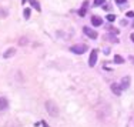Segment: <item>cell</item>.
I'll list each match as a JSON object with an SVG mask.
<instances>
[{
  "instance_id": "obj_10",
  "label": "cell",
  "mask_w": 134,
  "mask_h": 127,
  "mask_svg": "<svg viewBox=\"0 0 134 127\" xmlns=\"http://www.w3.org/2000/svg\"><path fill=\"white\" fill-rule=\"evenodd\" d=\"M29 3H30V6L34 9L36 12H41V6L39 3V0H29Z\"/></svg>"
},
{
  "instance_id": "obj_20",
  "label": "cell",
  "mask_w": 134,
  "mask_h": 127,
  "mask_svg": "<svg viewBox=\"0 0 134 127\" xmlns=\"http://www.w3.org/2000/svg\"><path fill=\"white\" fill-rule=\"evenodd\" d=\"M126 16H127V17H134V12H127Z\"/></svg>"
},
{
  "instance_id": "obj_12",
  "label": "cell",
  "mask_w": 134,
  "mask_h": 127,
  "mask_svg": "<svg viewBox=\"0 0 134 127\" xmlns=\"http://www.w3.org/2000/svg\"><path fill=\"white\" fill-rule=\"evenodd\" d=\"M30 16H31V9L30 7L23 9V17H24V20H29V19H30Z\"/></svg>"
},
{
  "instance_id": "obj_14",
  "label": "cell",
  "mask_w": 134,
  "mask_h": 127,
  "mask_svg": "<svg viewBox=\"0 0 134 127\" xmlns=\"http://www.w3.org/2000/svg\"><path fill=\"white\" fill-rule=\"evenodd\" d=\"M107 21H110V23H113V21H116V16L114 14H107Z\"/></svg>"
},
{
  "instance_id": "obj_5",
  "label": "cell",
  "mask_w": 134,
  "mask_h": 127,
  "mask_svg": "<svg viewBox=\"0 0 134 127\" xmlns=\"http://www.w3.org/2000/svg\"><path fill=\"white\" fill-rule=\"evenodd\" d=\"M87 10H88V2L87 0H84V2H83V4H81V7L79 9V16H80V17H84L86 16V13H87Z\"/></svg>"
},
{
  "instance_id": "obj_24",
  "label": "cell",
  "mask_w": 134,
  "mask_h": 127,
  "mask_svg": "<svg viewBox=\"0 0 134 127\" xmlns=\"http://www.w3.org/2000/svg\"><path fill=\"white\" fill-rule=\"evenodd\" d=\"M130 39H131V42L134 43V33H133V34H130Z\"/></svg>"
},
{
  "instance_id": "obj_21",
  "label": "cell",
  "mask_w": 134,
  "mask_h": 127,
  "mask_svg": "<svg viewBox=\"0 0 134 127\" xmlns=\"http://www.w3.org/2000/svg\"><path fill=\"white\" fill-rule=\"evenodd\" d=\"M117 4H124V3H127V0H116Z\"/></svg>"
},
{
  "instance_id": "obj_1",
  "label": "cell",
  "mask_w": 134,
  "mask_h": 127,
  "mask_svg": "<svg viewBox=\"0 0 134 127\" xmlns=\"http://www.w3.org/2000/svg\"><path fill=\"white\" fill-rule=\"evenodd\" d=\"M44 107H46L47 114H50L52 117H57V116H59V107H57V104L54 103L53 100H47L46 103H44Z\"/></svg>"
},
{
  "instance_id": "obj_15",
  "label": "cell",
  "mask_w": 134,
  "mask_h": 127,
  "mask_svg": "<svg viewBox=\"0 0 134 127\" xmlns=\"http://www.w3.org/2000/svg\"><path fill=\"white\" fill-rule=\"evenodd\" d=\"M27 43H29L27 37H23V39H20V40H19V44H20V46H21V44H27Z\"/></svg>"
},
{
  "instance_id": "obj_11",
  "label": "cell",
  "mask_w": 134,
  "mask_h": 127,
  "mask_svg": "<svg viewBox=\"0 0 134 127\" xmlns=\"http://www.w3.org/2000/svg\"><path fill=\"white\" fill-rule=\"evenodd\" d=\"M9 107V100L6 97H0V112L2 110H6Z\"/></svg>"
},
{
  "instance_id": "obj_13",
  "label": "cell",
  "mask_w": 134,
  "mask_h": 127,
  "mask_svg": "<svg viewBox=\"0 0 134 127\" xmlns=\"http://www.w3.org/2000/svg\"><path fill=\"white\" fill-rule=\"evenodd\" d=\"M113 62L116 63V64H123V63H124V57H121L120 54H116L113 57Z\"/></svg>"
},
{
  "instance_id": "obj_2",
  "label": "cell",
  "mask_w": 134,
  "mask_h": 127,
  "mask_svg": "<svg viewBox=\"0 0 134 127\" xmlns=\"http://www.w3.org/2000/svg\"><path fill=\"white\" fill-rule=\"evenodd\" d=\"M88 50V47L86 44H74V46L70 47V52L74 53V54H84Z\"/></svg>"
},
{
  "instance_id": "obj_6",
  "label": "cell",
  "mask_w": 134,
  "mask_h": 127,
  "mask_svg": "<svg viewBox=\"0 0 134 127\" xmlns=\"http://www.w3.org/2000/svg\"><path fill=\"white\" fill-rule=\"evenodd\" d=\"M103 17H101V16H91V24H93L94 27H98V26H101V24H103Z\"/></svg>"
},
{
  "instance_id": "obj_9",
  "label": "cell",
  "mask_w": 134,
  "mask_h": 127,
  "mask_svg": "<svg viewBox=\"0 0 134 127\" xmlns=\"http://www.w3.org/2000/svg\"><path fill=\"white\" fill-rule=\"evenodd\" d=\"M120 86H121V89H123V90L129 89V86H130V77H129V76H126V77H123V79H121V83H120Z\"/></svg>"
},
{
  "instance_id": "obj_19",
  "label": "cell",
  "mask_w": 134,
  "mask_h": 127,
  "mask_svg": "<svg viewBox=\"0 0 134 127\" xmlns=\"http://www.w3.org/2000/svg\"><path fill=\"white\" fill-rule=\"evenodd\" d=\"M108 29H110V30H111V31H113V33H114V34H119V30H117V29H114V27H111V26H110V27H108Z\"/></svg>"
},
{
  "instance_id": "obj_17",
  "label": "cell",
  "mask_w": 134,
  "mask_h": 127,
  "mask_svg": "<svg viewBox=\"0 0 134 127\" xmlns=\"http://www.w3.org/2000/svg\"><path fill=\"white\" fill-rule=\"evenodd\" d=\"M106 0H94V6H101Z\"/></svg>"
},
{
  "instance_id": "obj_25",
  "label": "cell",
  "mask_w": 134,
  "mask_h": 127,
  "mask_svg": "<svg viewBox=\"0 0 134 127\" xmlns=\"http://www.w3.org/2000/svg\"><path fill=\"white\" fill-rule=\"evenodd\" d=\"M131 62L134 63V56H131Z\"/></svg>"
},
{
  "instance_id": "obj_23",
  "label": "cell",
  "mask_w": 134,
  "mask_h": 127,
  "mask_svg": "<svg viewBox=\"0 0 134 127\" xmlns=\"http://www.w3.org/2000/svg\"><path fill=\"white\" fill-rule=\"evenodd\" d=\"M121 24H123V26H127V24H129V21L124 20V19H123V20H121Z\"/></svg>"
},
{
  "instance_id": "obj_22",
  "label": "cell",
  "mask_w": 134,
  "mask_h": 127,
  "mask_svg": "<svg viewBox=\"0 0 134 127\" xmlns=\"http://www.w3.org/2000/svg\"><path fill=\"white\" fill-rule=\"evenodd\" d=\"M41 123V126H43V127H50L49 124H47V122H44V120H43V122H40Z\"/></svg>"
},
{
  "instance_id": "obj_18",
  "label": "cell",
  "mask_w": 134,
  "mask_h": 127,
  "mask_svg": "<svg viewBox=\"0 0 134 127\" xmlns=\"http://www.w3.org/2000/svg\"><path fill=\"white\" fill-rule=\"evenodd\" d=\"M0 16H2V17H6V16H7V13H6L4 9H0Z\"/></svg>"
},
{
  "instance_id": "obj_8",
  "label": "cell",
  "mask_w": 134,
  "mask_h": 127,
  "mask_svg": "<svg viewBox=\"0 0 134 127\" xmlns=\"http://www.w3.org/2000/svg\"><path fill=\"white\" fill-rule=\"evenodd\" d=\"M111 91H113V93L116 94V96H120L121 91H123V89H121V86H120V84L113 83V84H111Z\"/></svg>"
},
{
  "instance_id": "obj_4",
  "label": "cell",
  "mask_w": 134,
  "mask_h": 127,
  "mask_svg": "<svg viewBox=\"0 0 134 127\" xmlns=\"http://www.w3.org/2000/svg\"><path fill=\"white\" fill-rule=\"evenodd\" d=\"M97 54H98V52L96 49H93L90 52V57H88V66H90V67H94V66H96V62H97Z\"/></svg>"
},
{
  "instance_id": "obj_3",
  "label": "cell",
  "mask_w": 134,
  "mask_h": 127,
  "mask_svg": "<svg viewBox=\"0 0 134 127\" xmlns=\"http://www.w3.org/2000/svg\"><path fill=\"white\" fill-rule=\"evenodd\" d=\"M83 33L86 34L87 37H90V39H93V40H96L98 37V33L96 30H93V29H90L88 26H86L84 29H83Z\"/></svg>"
},
{
  "instance_id": "obj_7",
  "label": "cell",
  "mask_w": 134,
  "mask_h": 127,
  "mask_svg": "<svg viewBox=\"0 0 134 127\" xmlns=\"http://www.w3.org/2000/svg\"><path fill=\"white\" fill-rule=\"evenodd\" d=\"M14 54H16V49L14 47H9V49L3 53V57H4V59H10V57H13Z\"/></svg>"
},
{
  "instance_id": "obj_16",
  "label": "cell",
  "mask_w": 134,
  "mask_h": 127,
  "mask_svg": "<svg viewBox=\"0 0 134 127\" xmlns=\"http://www.w3.org/2000/svg\"><path fill=\"white\" fill-rule=\"evenodd\" d=\"M108 40H110V42H113V43H119V39H117V37H114V36H108Z\"/></svg>"
}]
</instances>
